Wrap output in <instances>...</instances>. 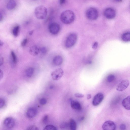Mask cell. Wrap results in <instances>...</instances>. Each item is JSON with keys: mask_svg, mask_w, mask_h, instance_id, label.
I'll return each instance as SVG.
<instances>
[{"mask_svg": "<svg viewBox=\"0 0 130 130\" xmlns=\"http://www.w3.org/2000/svg\"><path fill=\"white\" fill-rule=\"evenodd\" d=\"M61 21L64 23L69 24L72 23L75 19V15L72 11L67 10L62 12L60 16Z\"/></svg>", "mask_w": 130, "mask_h": 130, "instance_id": "cell-1", "label": "cell"}, {"mask_svg": "<svg viewBox=\"0 0 130 130\" xmlns=\"http://www.w3.org/2000/svg\"><path fill=\"white\" fill-rule=\"evenodd\" d=\"M47 10L46 8L43 5L36 7L34 11V14L36 18L40 20L45 19L46 17Z\"/></svg>", "mask_w": 130, "mask_h": 130, "instance_id": "cell-2", "label": "cell"}, {"mask_svg": "<svg viewBox=\"0 0 130 130\" xmlns=\"http://www.w3.org/2000/svg\"><path fill=\"white\" fill-rule=\"evenodd\" d=\"M86 14L87 17L89 20H94L98 18L99 13L96 9L94 7H91L87 10Z\"/></svg>", "mask_w": 130, "mask_h": 130, "instance_id": "cell-3", "label": "cell"}, {"mask_svg": "<svg viewBox=\"0 0 130 130\" xmlns=\"http://www.w3.org/2000/svg\"><path fill=\"white\" fill-rule=\"evenodd\" d=\"M77 39L76 35L75 33L70 34L67 37L65 42L66 47L70 48L73 46L76 43Z\"/></svg>", "mask_w": 130, "mask_h": 130, "instance_id": "cell-4", "label": "cell"}, {"mask_svg": "<svg viewBox=\"0 0 130 130\" xmlns=\"http://www.w3.org/2000/svg\"><path fill=\"white\" fill-rule=\"evenodd\" d=\"M48 29L50 32L53 35L57 34L59 32L60 27L59 25L56 22L51 23L48 26Z\"/></svg>", "mask_w": 130, "mask_h": 130, "instance_id": "cell-5", "label": "cell"}, {"mask_svg": "<svg viewBox=\"0 0 130 130\" xmlns=\"http://www.w3.org/2000/svg\"><path fill=\"white\" fill-rule=\"evenodd\" d=\"M63 72L61 68L57 69L53 71L51 73L52 77L54 80H58L62 77Z\"/></svg>", "mask_w": 130, "mask_h": 130, "instance_id": "cell-6", "label": "cell"}, {"mask_svg": "<svg viewBox=\"0 0 130 130\" xmlns=\"http://www.w3.org/2000/svg\"><path fill=\"white\" fill-rule=\"evenodd\" d=\"M103 94L101 92H99L96 94L94 96L92 101L93 105L96 106L100 104L104 99Z\"/></svg>", "mask_w": 130, "mask_h": 130, "instance_id": "cell-7", "label": "cell"}, {"mask_svg": "<svg viewBox=\"0 0 130 130\" xmlns=\"http://www.w3.org/2000/svg\"><path fill=\"white\" fill-rule=\"evenodd\" d=\"M102 128L104 130H115L116 128L115 123L111 121H107L103 124Z\"/></svg>", "mask_w": 130, "mask_h": 130, "instance_id": "cell-8", "label": "cell"}, {"mask_svg": "<svg viewBox=\"0 0 130 130\" xmlns=\"http://www.w3.org/2000/svg\"><path fill=\"white\" fill-rule=\"evenodd\" d=\"M129 82L128 80L125 79L122 80L117 86L116 89L119 91H122L125 89L128 86Z\"/></svg>", "mask_w": 130, "mask_h": 130, "instance_id": "cell-9", "label": "cell"}, {"mask_svg": "<svg viewBox=\"0 0 130 130\" xmlns=\"http://www.w3.org/2000/svg\"><path fill=\"white\" fill-rule=\"evenodd\" d=\"M4 126L8 128H13L15 125V121L13 118L8 117L5 118L3 122Z\"/></svg>", "mask_w": 130, "mask_h": 130, "instance_id": "cell-10", "label": "cell"}, {"mask_svg": "<svg viewBox=\"0 0 130 130\" xmlns=\"http://www.w3.org/2000/svg\"><path fill=\"white\" fill-rule=\"evenodd\" d=\"M104 14L107 19H112L115 18L116 16V12L115 10L111 8H108L104 10Z\"/></svg>", "mask_w": 130, "mask_h": 130, "instance_id": "cell-11", "label": "cell"}, {"mask_svg": "<svg viewBox=\"0 0 130 130\" xmlns=\"http://www.w3.org/2000/svg\"><path fill=\"white\" fill-rule=\"evenodd\" d=\"M38 112L37 109L34 107H30L27 109L26 112L27 116L30 118L35 117L37 115Z\"/></svg>", "mask_w": 130, "mask_h": 130, "instance_id": "cell-12", "label": "cell"}, {"mask_svg": "<svg viewBox=\"0 0 130 130\" xmlns=\"http://www.w3.org/2000/svg\"><path fill=\"white\" fill-rule=\"evenodd\" d=\"M40 48L38 46L33 45L30 48L29 50V53L33 56L37 55L40 52Z\"/></svg>", "mask_w": 130, "mask_h": 130, "instance_id": "cell-13", "label": "cell"}, {"mask_svg": "<svg viewBox=\"0 0 130 130\" xmlns=\"http://www.w3.org/2000/svg\"><path fill=\"white\" fill-rule=\"evenodd\" d=\"M122 104L125 109L130 110V96H127L123 100Z\"/></svg>", "mask_w": 130, "mask_h": 130, "instance_id": "cell-14", "label": "cell"}, {"mask_svg": "<svg viewBox=\"0 0 130 130\" xmlns=\"http://www.w3.org/2000/svg\"><path fill=\"white\" fill-rule=\"evenodd\" d=\"M71 108L77 110H80L82 109V107L80 103L78 101L72 100L71 102Z\"/></svg>", "mask_w": 130, "mask_h": 130, "instance_id": "cell-15", "label": "cell"}, {"mask_svg": "<svg viewBox=\"0 0 130 130\" xmlns=\"http://www.w3.org/2000/svg\"><path fill=\"white\" fill-rule=\"evenodd\" d=\"M62 62V58L60 56H56L53 59V62L56 66H58L61 65Z\"/></svg>", "mask_w": 130, "mask_h": 130, "instance_id": "cell-16", "label": "cell"}, {"mask_svg": "<svg viewBox=\"0 0 130 130\" xmlns=\"http://www.w3.org/2000/svg\"><path fill=\"white\" fill-rule=\"evenodd\" d=\"M17 5L16 1L14 0H10L7 3L6 7L9 10H12Z\"/></svg>", "mask_w": 130, "mask_h": 130, "instance_id": "cell-17", "label": "cell"}, {"mask_svg": "<svg viewBox=\"0 0 130 130\" xmlns=\"http://www.w3.org/2000/svg\"><path fill=\"white\" fill-rule=\"evenodd\" d=\"M69 126L71 130H75L77 127L76 123L75 121L72 119H71L69 121Z\"/></svg>", "mask_w": 130, "mask_h": 130, "instance_id": "cell-18", "label": "cell"}, {"mask_svg": "<svg viewBox=\"0 0 130 130\" xmlns=\"http://www.w3.org/2000/svg\"><path fill=\"white\" fill-rule=\"evenodd\" d=\"M34 69L31 67L28 68L26 70L25 74L26 76L29 78L31 77L34 73Z\"/></svg>", "mask_w": 130, "mask_h": 130, "instance_id": "cell-19", "label": "cell"}, {"mask_svg": "<svg viewBox=\"0 0 130 130\" xmlns=\"http://www.w3.org/2000/svg\"><path fill=\"white\" fill-rule=\"evenodd\" d=\"M122 39L125 42L130 41V32H127L124 34L122 36Z\"/></svg>", "mask_w": 130, "mask_h": 130, "instance_id": "cell-20", "label": "cell"}, {"mask_svg": "<svg viewBox=\"0 0 130 130\" xmlns=\"http://www.w3.org/2000/svg\"><path fill=\"white\" fill-rule=\"evenodd\" d=\"M20 26L19 25L15 26L13 29L12 33L13 35L15 37L18 36L20 30Z\"/></svg>", "mask_w": 130, "mask_h": 130, "instance_id": "cell-21", "label": "cell"}, {"mask_svg": "<svg viewBox=\"0 0 130 130\" xmlns=\"http://www.w3.org/2000/svg\"><path fill=\"white\" fill-rule=\"evenodd\" d=\"M11 60L13 63L14 64H16L17 62V58L16 55L13 51L11 52Z\"/></svg>", "mask_w": 130, "mask_h": 130, "instance_id": "cell-22", "label": "cell"}, {"mask_svg": "<svg viewBox=\"0 0 130 130\" xmlns=\"http://www.w3.org/2000/svg\"><path fill=\"white\" fill-rule=\"evenodd\" d=\"M115 76L114 75L110 74L107 76V80L108 82L110 83L113 82L115 79Z\"/></svg>", "mask_w": 130, "mask_h": 130, "instance_id": "cell-23", "label": "cell"}, {"mask_svg": "<svg viewBox=\"0 0 130 130\" xmlns=\"http://www.w3.org/2000/svg\"><path fill=\"white\" fill-rule=\"evenodd\" d=\"M44 130H57L56 128L52 125H48L46 126L43 129Z\"/></svg>", "mask_w": 130, "mask_h": 130, "instance_id": "cell-24", "label": "cell"}, {"mask_svg": "<svg viewBox=\"0 0 130 130\" xmlns=\"http://www.w3.org/2000/svg\"><path fill=\"white\" fill-rule=\"evenodd\" d=\"M47 52V49L45 47H42L40 48V52L41 54H44L46 53Z\"/></svg>", "mask_w": 130, "mask_h": 130, "instance_id": "cell-25", "label": "cell"}, {"mask_svg": "<svg viewBox=\"0 0 130 130\" xmlns=\"http://www.w3.org/2000/svg\"><path fill=\"white\" fill-rule=\"evenodd\" d=\"M27 130H39L38 128L35 125H32L28 127L26 129Z\"/></svg>", "mask_w": 130, "mask_h": 130, "instance_id": "cell-26", "label": "cell"}, {"mask_svg": "<svg viewBox=\"0 0 130 130\" xmlns=\"http://www.w3.org/2000/svg\"><path fill=\"white\" fill-rule=\"evenodd\" d=\"M48 118V115H45L43 117L42 119V122L44 123H46L47 121Z\"/></svg>", "mask_w": 130, "mask_h": 130, "instance_id": "cell-27", "label": "cell"}, {"mask_svg": "<svg viewBox=\"0 0 130 130\" xmlns=\"http://www.w3.org/2000/svg\"><path fill=\"white\" fill-rule=\"evenodd\" d=\"M40 103L42 105H44L47 103V100L44 98H42L40 100Z\"/></svg>", "mask_w": 130, "mask_h": 130, "instance_id": "cell-28", "label": "cell"}, {"mask_svg": "<svg viewBox=\"0 0 130 130\" xmlns=\"http://www.w3.org/2000/svg\"><path fill=\"white\" fill-rule=\"evenodd\" d=\"M5 104V101L4 99L0 98V108H3Z\"/></svg>", "mask_w": 130, "mask_h": 130, "instance_id": "cell-29", "label": "cell"}, {"mask_svg": "<svg viewBox=\"0 0 130 130\" xmlns=\"http://www.w3.org/2000/svg\"><path fill=\"white\" fill-rule=\"evenodd\" d=\"M27 42V39L26 38L24 39L21 43V45L22 46L26 45Z\"/></svg>", "mask_w": 130, "mask_h": 130, "instance_id": "cell-30", "label": "cell"}, {"mask_svg": "<svg viewBox=\"0 0 130 130\" xmlns=\"http://www.w3.org/2000/svg\"><path fill=\"white\" fill-rule=\"evenodd\" d=\"M74 96L75 97L78 98H81L84 96V95L81 93H76L74 94Z\"/></svg>", "mask_w": 130, "mask_h": 130, "instance_id": "cell-31", "label": "cell"}, {"mask_svg": "<svg viewBox=\"0 0 130 130\" xmlns=\"http://www.w3.org/2000/svg\"><path fill=\"white\" fill-rule=\"evenodd\" d=\"M120 127L121 130H125L126 129V126L125 124H122L120 125Z\"/></svg>", "mask_w": 130, "mask_h": 130, "instance_id": "cell-32", "label": "cell"}, {"mask_svg": "<svg viewBox=\"0 0 130 130\" xmlns=\"http://www.w3.org/2000/svg\"><path fill=\"white\" fill-rule=\"evenodd\" d=\"M98 45V42H95L93 44L92 46V48L93 49H95L97 48Z\"/></svg>", "mask_w": 130, "mask_h": 130, "instance_id": "cell-33", "label": "cell"}, {"mask_svg": "<svg viewBox=\"0 0 130 130\" xmlns=\"http://www.w3.org/2000/svg\"><path fill=\"white\" fill-rule=\"evenodd\" d=\"M4 61V58L3 57H1L0 59V65L2 66L3 63Z\"/></svg>", "mask_w": 130, "mask_h": 130, "instance_id": "cell-34", "label": "cell"}, {"mask_svg": "<svg viewBox=\"0 0 130 130\" xmlns=\"http://www.w3.org/2000/svg\"><path fill=\"white\" fill-rule=\"evenodd\" d=\"M3 77V71L0 70V79H2Z\"/></svg>", "mask_w": 130, "mask_h": 130, "instance_id": "cell-35", "label": "cell"}, {"mask_svg": "<svg viewBox=\"0 0 130 130\" xmlns=\"http://www.w3.org/2000/svg\"><path fill=\"white\" fill-rule=\"evenodd\" d=\"M66 0H59L60 4L62 5L65 2Z\"/></svg>", "mask_w": 130, "mask_h": 130, "instance_id": "cell-36", "label": "cell"}, {"mask_svg": "<svg viewBox=\"0 0 130 130\" xmlns=\"http://www.w3.org/2000/svg\"><path fill=\"white\" fill-rule=\"evenodd\" d=\"M91 98V94H88L87 95V98L88 100L90 99Z\"/></svg>", "mask_w": 130, "mask_h": 130, "instance_id": "cell-37", "label": "cell"}, {"mask_svg": "<svg viewBox=\"0 0 130 130\" xmlns=\"http://www.w3.org/2000/svg\"><path fill=\"white\" fill-rule=\"evenodd\" d=\"M4 42L1 41V40L0 41V46H3L4 45Z\"/></svg>", "mask_w": 130, "mask_h": 130, "instance_id": "cell-38", "label": "cell"}, {"mask_svg": "<svg viewBox=\"0 0 130 130\" xmlns=\"http://www.w3.org/2000/svg\"><path fill=\"white\" fill-rule=\"evenodd\" d=\"M34 30H32L30 31L29 32V35H31L33 33Z\"/></svg>", "mask_w": 130, "mask_h": 130, "instance_id": "cell-39", "label": "cell"}, {"mask_svg": "<svg viewBox=\"0 0 130 130\" xmlns=\"http://www.w3.org/2000/svg\"><path fill=\"white\" fill-rule=\"evenodd\" d=\"M115 1L117 2H121L123 0H114Z\"/></svg>", "mask_w": 130, "mask_h": 130, "instance_id": "cell-40", "label": "cell"}, {"mask_svg": "<svg viewBox=\"0 0 130 130\" xmlns=\"http://www.w3.org/2000/svg\"><path fill=\"white\" fill-rule=\"evenodd\" d=\"M32 0L35 1H36V0Z\"/></svg>", "mask_w": 130, "mask_h": 130, "instance_id": "cell-41", "label": "cell"}]
</instances>
